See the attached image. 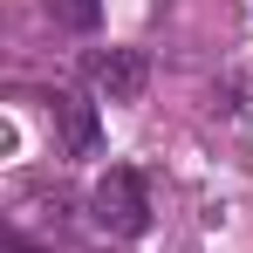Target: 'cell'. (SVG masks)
Here are the masks:
<instances>
[{
    "instance_id": "cell-2",
    "label": "cell",
    "mask_w": 253,
    "mask_h": 253,
    "mask_svg": "<svg viewBox=\"0 0 253 253\" xmlns=\"http://www.w3.org/2000/svg\"><path fill=\"white\" fill-rule=\"evenodd\" d=\"M89 83L103 89L110 103H144L151 62H144V48H103V55H89Z\"/></svg>"
},
{
    "instance_id": "cell-1",
    "label": "cell",
    "mask_w": 253,
    "mask_h": 253,
    "mask_svg": "<svg viewBox=\"0 0 253 253\" xmlns=\"http://www.w3.org/2000/svg\"><path fill=\"white\" fill-rule=\"evenodd\" d=\"M89 219L110 233V240H137L144 226H151V199H144V178L137 171H103L96 178V192H89Z\"/></svg>"
},
{
    "instance_id": "cell-3",
    "label": "cell",
    "mask_w": 253,
    "mask_h": 253,
    "mask_svg": "<svg viewBox=\"0 0 253 253\" xmlns=\"http://www.w3.org/2000/svg\"><path fill=\"white\" fill-rule=\"evenodd\" d=\"M55 130H62V151L69 158H96L103 151V124H96V103L89 96H55Z\"/></svg>"
},
{
    "instance_id": "cell-4",
    "label": "cell",
    "mask_w": 253,
    "mask_h": 253,
    "mask_svg": "<svg viewBox=\"0 0 253 253\" xmlns=\"http://www.w3.org/2000/svg\"><path fill=\"white\" fill-rule=\"evenodd\" d=\"M48 21L55 28H69V35H96L103 28V0H42Z\"/></svg>"
}]
</instances>
